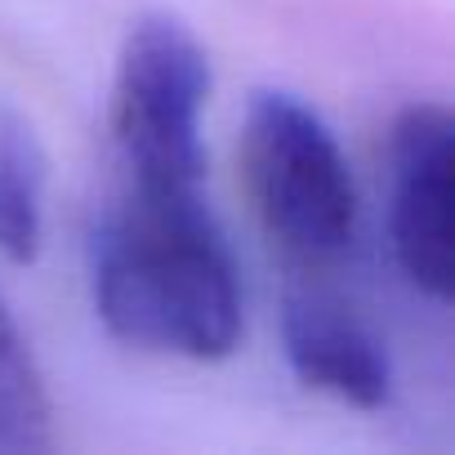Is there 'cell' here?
<instances>
[{"mask_svg": "<svg viewBox=\"0 0 455 455\" xmlns=\"http://www.w3.org/2000/svg\"><path fill=\"white\" fill-rule=\"evenodd\" d=\"M94 308L143 353L219 362L237 353L246 299L205 188L121 183L90 242Z\"/></svg>", "mask_w": 455, "mask_h": 455, "instance_id": "obj_1", "label": "cell"}, {"mask_svg": "<svg viewBox=\"0 0 455 455\" xmlns=\"http://www.w3.org/2000/svg\"><path fill=\"white\" fill-rule=\"evenodd\" d=\"M242 174L268 246L299 277H326L357 251V183L326 121L286 90L246 108Z\"/></svg>", "mask_w": 455, "mask_h": 455, "instance_id": "obj_2", "label": "cell"}, {"mask_svg": "<svg viewBox=\"0 0 455 455\" xmlns=\"http://www.w3.org/2000/svg\"><path fill=\"white\" fill-rule=\"evenodd\" d=\"M205 99L210 59L192 28L161 10L134 19L116 59L108 108L121 183L205 188Z\"/></svg>", "mask_w": 455, "mask_h": 455, "instance_id": "obj_3", "label": "cell"}, {"mask_svg": "<svg viewBox=\"0 0 455 455\" xmlns=\"http://www.w3.org/2000/svg\"><path fill=\"white\" fill-rule=\"evenodd\" d=\"M388 237L402 277L451 299L455 286V125L442 103H411L388 139Z\"/></svg>", "mask_w": 455, "mask_h": 455, "instance_id": "obj_4", "label": "cell"}, {"mask_svg": "<svg viewBox=\"0 0 455 455\" xmlns=\"http://www.w3.org/2000/svg\"><path fill=\"white\" fill-rule=\"evenodd\" d=\"M282 344L295 379L344 406L375 411L393 393V366L371 326L326 291H291L282 308Z\"/></svg>", "mask_w": 455, "mask_h": 455, "instance_id": "obj_5", "label": "cell"}, {"mask_svg": "<svg viewBox=\"0 0 455 455\" xmlns=\"http://www.w3.org/2000/svg\"><path fill=\"white\" fill-rule=\"evenodd\" d=\"M45 233V152L36 130L0 108V255L32 264Z\"/></svg>", "mask_w": 455, "mask_h": 455, "instance_id": "obj_6", "label": "cell"}, {"mask_svg": "<svg viewBox=\"0 0 455 455\" xmlns=\"http://www.w3.org/2000/svg\"><path fill=\"white\" fill-rule=\"evenodd\" d=\"M54 446V406L28 339L0 304V455H32Z\"/></svg>", "mask_w": 455, "mask_h": 455, "instance_id": "obj_7", "label": "cell"}]
</instances>
